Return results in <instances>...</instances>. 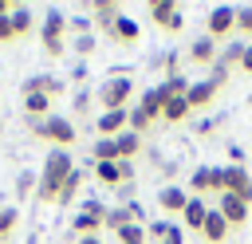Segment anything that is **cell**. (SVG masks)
<instances>
[{"label":"cell","mask_w":252,"mask_h":244,"mask_svg":"<svg viewBox=\"0 0 252 244\" xmlns=\"http://www.w3.org/2000/svg\"><path fill=\"white\" fill-rule=\"evenodd\" d=\"M71 169H75V161H71V150H51V153L43 157V169H39L35 197H39L43 205H55V197H59L63 181L71 177Z\"/></svg>","instance_id":"cell-1"},{"label":"cell","mask_w":252,"mask_h":244,"mask_svg":"<svg viewBox=\"0 0 252 244\" xmlns=\"http://www.w3.org/2000/svg\"><path fill=\"white\" fill-rule=\"evenodd\" d=\"M39 43H43V55H51V59H59L71 47V39H67V16L59 8H47L43 24H39Z\"/></svg>","instance_id":"cell-2"},{"label":"cell","mask_w":252,"mask_h":244,"mask_svg":"<svg viewBox=\"0 0 252 244\" xmlns=\"http://www.w3.org/2000/svg\"><path fill=\"white\" fill-rule=\"evenodd\" d=\"M28 126H32L35 138L51 142L55 150H71V146H75V122L63 118V114H47V118H35V122H28Z\"/></svg>","instance_id":"cell-3"},{"label":"cell","mask_w":252,"mask_h":244,"mask_svg":"<svg viewBox=\"0 0 252 244\" xmlns=\"http://www.w3.org/2000/svg\"><path fill=\"white\" fill-rule=\"evenodd\" d=\"M130 98H134V79L130 75H110L94 91V102L102 110H130Z\"/></svg>","instance_id":"cell-4"},{"label":"cell","mask_w":252,"mask_h":244,"mask_svg":"<svg viewBox=\"0 0 252 244\" xmlns=\"http://www.w3.org/2000/svg\"><path fill=\"white\" fill-rule=\"evenodd\" d=\"M217 193H236L240 201L252 205V173L244 165H217Z\"/></svg>","instance_id":"cell-5"},{"label":"cell","mask_w":252,"mask_h":244,"mask_svg":"<svg viewBox=\"0 0 252 244\" xmlns=\"http://www.w3.org/2000/svg\"><path fill=\"white\" fill-rule=\"evenodd\" d=\"M102 228H106V205L94 201V197L83 201V209L71 216V232H75V236H98Z\"/></svg>","instance_id":"cell-6"},{"label":"cell","mask_w":252,"mask_h":244,"mask_svg":"<svg viewBox=\"0 0 252 244\" xmlns=\"http://www.w3.org/2000/svg\"><path fill=\"white\" fill-rule=\"evenodd\" d=\"M150 20H154V28H161V31H181V28H185V12H181V4H173V0H154V4H150Z\"/></svg>","instance_id":"cell-7"},{"label":"cell","mask_w":252,"mask_h":244,"mask_svg":"<svg viewBox=\"0 0 252 244\" xmlns=\"http://www.w3.org/2000/svg\"><path fill=\"white\" fill-rule=\"evenodd\" d=\"M228 31H236V8H232V4H217V8H209V20H205V35L220 43Z\"/></svg>","instance_id":"cell-8"},{"label":"cell","mask_w":252,"mask_h":244,"mask_svg":"<svg viewBox=\"0 0 252 244\" xmlns=\"http://www.w3.org/2000/svg\"><path fill=\"white\" fill-rule=\"evenodd\" d=\"M126 122H130V110H102L94 118V134L98 138H118L126 130Z\"/></svg>","instance_id":"cell-9"},{"label":"cell","mask_w":252,"mask_h":244,"mask_svg":"<svg viewBox=\"0 0 252 244\" xmlns=\"http://www.w3.org/2000/svg\"><path fill=\"white\" fill-rule=\"evenodd\" d=\"M146 240L150 244H185V228L169 224V220H154V224H146Z\"/></svg>","instance_id":"cell-10"},{"label":"cell","mask_w":252,"mask_h":244,"mask_svg":"<svg viewBox=\"0 0 252 244\" xmlns=\"http://www.w3.org/2000/svg\"><path fill=\"white\" fill-rule=\"evenodd\" d=\"M106 35H110V39H114L118 47H134V43L142 39V28H138V20H130V16L122 12V16L114 20V28H110Z\"/></svg>","instance_id":"cell-11"},{"label":"cell","mask_w":252,"mask_h":244,"mask_svg":"<svg viewBox=\"0 0 252 244\" xmlns=\"http://www.w3.org/2000/svg\"><path fill=\"white\" fill-rule=\"evenodd\" d=\"M217 55H220V43H217V39H209V35H197V39H189V63L213 67V63H217Z\"/></svg>","instance_id":"cell-12"},{"label":"cell","mask_w":252,"mask_h":244,"mask_svg":"<svg viewBox=\"0 0 252 244\" xmlns=\"http://www.w3.org/2000/svg\"><path fill=\"white\" fill-rule=\"evenodd\" d=\"M217 213L232 224V228H240L244 220H248V201H240L236 193H220V205H217Z\"/></svg>","instance_id":"cell-13"},{"label":"cell","mask_w":252,"mask_h":244,"mask_svg":"<svg viewBox=\"0 0 252 244\" xmlns=\"http://www.w3.org/2000/svg\"><path fill=\"white\" fill-rule=\"evenodd\" d=\"M217 87L209 83V79H201V83H189V91H185V98H189V110H209L213 102H217Z\"/></svg>","instance_id":"cell-14"},{"label":"cell","mask_w":252,"mask_h":244,"mask_svg":"<svg viewBox=\"0 0 252 244\" xmlns=\"http://www.w3.org/2000/svg\"><path fill=\"white\" fill-rule=\"evenodd\" d=\"M118 16H122V4H114V0H94L91 4V24L102 28V31H110Z\"/></svg>","instance_id":"cell-15"},{"label":"cell","mask_w":252,"mask_h":244,"mask_svg":"<svg viewBox=\"0 0 252 244\" xmlns=\"http://www.w3.org/2000/svg\"><path fill=\"white\" fill-rule=\"evenodd\" d=\"M228 232H232V224L217 213V209H209V216H205V228H201V236L209 240V244H224L228 240Z\"/></svg>","instance_id":"cell-16"},{"label":"cell","mask_w":252,"mask_h":244,"mask_svg":"<svg viewBox=\"0 0 252 244\" xmlns=\"http://www.w3.org/2000/svg\"><path fill=\"white\" fill-rule=\"evenodd\" d=\"M24 91H39V94L55 98V94L67 91V83H63L59 75H32V79H24Z\"/></svg>","instance_id":"cell-17"},{"label":"cell","mask_w":252,"mask_h":244,"mask_svg":"<svg viewBox=\"0 0 252 244\" xmlns=\"http://www.w3.org/2000/svg\"><path fill=\"white\" fill-rule=\"evenodd\" d=\"M185 205H189V193H185L181 185H165V189L158 193V209H161V213H185Z\"/></svg>","instance_id":"cell-18"},{"label":"cell","mask_w":252,"mask_h":244,"mask_svg":"<svg viewBox=\"0 0 252 244\" xmlns=\"http://www.w3.org/2000/svg\"><path fill=\"white\" fill-rule=\"evenodd\" d=\"M12 31H16V39H28L32 35V28H35V16H32V8L28 4H12Z\"/></svg>","instance_id":"cell-19"},{"label":"cell","mask_w":252,"mask_h":244,"mask_svg":"<svg viewBox=\"0 0 252 244\" xmlns=\"http://www.w3.org/2000/svg\"><path fill=\"white\" fill-rule=\"evenodd\" d=\"M205 216H209V205H205L201 197H189V205H185V213H181L185 228H189V232H201V228H205Z\"/></svg>","instance_id":"cell-20"},{"label":"cell","mask_w":252,"mask_h":244,"mask_svg":"<svg viewBox=\"0 0 252 244\" xmlns=\"http://www.w3.org/2000/svg\"><path fill=\"white\" fill-rule=\"evenodd\" d=\"M24 110H28V122L47 118V114H51V98L39 94V91H24Z\"/></svg>","instance_id":"cell-21"},{"label":"cell","mask_w":252,"mask_h":244,"mask_svg":"<svg viewBox=\"0 0 252 244\" xmlns=\"http://www.w3.org/2000/svg\"><path fill=\"white\" fill-rule=\"evenodd\" d=\"M244 51H248V39H228L224 47H220V55H217V63L220 67H240V59H244Z\"/></svg>","instance_id":"cell-22"},{"label":"cell","mask_w":252,"mask_h":244,"mask_svg":"<svg viewBox=\"0 0 252 244\" xmlns=\"http://www.w3.org/2000/svg\"><path fill=\"white\" fill-rule=\"evenodd\" d=\"M189 189H193V193L217 189V165H197V169L189 173Z\"/></svg>","instance_id":"cell-23"},{"label":"cell","mask_w":252,"mask_h":244,"mask_svg":"<svg viewBox=\"0 0 252 244\" xmlns=\"http://www.w3.org/2000/svg\"><path fill=\"white\" fill-rule=\"evenodd\" d=\"M189 114H193V110H189V98H185V94H173V98L161 106V118H165V122H173V126H177V122H185Z\"/></svg>","instance_id":"cell-24"},{"label":"cell","mask_w":252,"mask_h":244,"mask_svg":"<svg viewBox=\"0 0 252 244\" xmlns=\"http://www.w3.org/2000/svg\"><path fill=\"white\" fill-rule=\"evenodd\" d=\"M91 161H122V157H118V142H114V138H94Z\"/></svg>","instance_id":"cell-25"},{"label":"cell","mask_w":252,"mask_h":244,"mask_svg":"<svg viewBox=\"0 0 252 244\" xmlns=\"http://www.w3.org/2000/svg\"><path fill=\"white\" fill-rule=\"evenodd\" d=\"M83 177H87V173H83V169L75 165V169H71V177L63 181V189H59V197H55V205H63V209H67V205L75 201V193H79V185H83Z\"/></svg>","instance_id":"cell-26"},{"label":"cell","mask_w":252,"mask_h":244,"mask_svg":"<svg viewBox=\"0 0 252 244\" xmlns=\"http://www.w3.org/2000/svg\"><path fill=\"white\" fill-rule=\"evenodd\" d=\"M126 224H134V213H130V205H118V209H106V228L118 236Z\"/></svg>","instance_id":"cell-27"},{"label":"cell","mask_w":252,"mask_h":244,"mask_svg":"<svg viewBox=\"0 0 252 244\" xmlns=\"http://www.w3.org/2000/svg\"><path fill=\"white\" fill-rule=\"evenodd\" d=\"M35 185H39V173H32V169H24V173L16 177V197H20V201H28V197L35 193Z\"/></svg>","instance_id":"cell-28"},{"label":"cell","mask_w":252,"mask_h":244,"mask_svg":"<svg viewBox=\"0 0 252 244\" xmlns=\"http://www.w3.org/2000/svg\"><path fill=\"white\" fill-rule=\"evenodd\" d=\"M94 47H98V39H94V31H91V35H75V39H71V51L79 55V63H83L87 55H94Z\"/></svg>","instance_id":"cell-29"},{"label":"cell","mask_w":252,"mask_h":244,"mask_svg":"<svg viewBox=\"0 0 252 244\" xmlns=\"http://www.w3.org/2000/svg\"><path fill=\"white\" fill-rule=\"evenodd\" d=\"M114 240H118V244H150V240H146V224H126Z\"/></svg>","instance_id":"cell-30"},{"label":"cell","mask_w":252,"mask_h":244,"mask_svg":"<svg viewBox=\"0 0 252 244\" xmlns=\"http://www.w3.org/2000/svg\"><path fill=\"white\" fill-rule=\"evenodd\" d=\"M16 224H20V209H0V244L16 232Z\"/></svg>","instance_id":"cell-31"},{"label":"cell","mask_w":252,"mask_h":244,"mask_svg":"<svg viewBox=\"0 0 252 244\" xmlns=\"http://www.w3.org/2000/svg\"><path fill=\"white\" fill-rule=\"evenodd\" d=\"M154 67H161V71H165V79H169V75H177V67H181V51H165V55H158V59H154Z\"/></svg>","instance_id":"cell-32"},{"label":"cell","mask_w":252,"mask_h":244,"mask_svg":"<svg viewBox=\"0 0 252 244\" xmlns=\"http://www.w3.org/2000/svg\"><path fill=\"white\" fill-rule=\"evenodd\" d=\"M67 31H75V35H91L94 24H91V16H67Z\"/></svg>","instance_id":"cell-33"},{"label":"cell","mask_w":252,"mask_h":244,"mask_svg":"<svg viewBox=\"0 0 252 244\" xmlns=\"http://www.w3.org/2000/svg\"><path fill=\"white\" fill-rule=\"evenodd\" d=\"M91 106H94V91H79V94L71 98V110H75V114H91Z\"/></svg>","instance_id":"cell-34"},{"label":"cell","mask_w":252,"mask_h":244,"mask_svg":"<svg viewBox=\"0 0 252 244\" xmlns=\"http://www.w3.org/2000/svg\"><path fill=\"white\" fill-rule=\"evenodd\" d=\"M236 31L252 39V4H244V8H236Z\"/></svg>","instance_id":"cell-35"},{"label":"cell","mask_w":252,"mask_h":244,"mask_svg":"<svg viewBox=\"0 0 252 244\" xmlns=\"http://www.w3.org/2000/svg\"><path fill=\"white\" fill-rule=\"evenodd\" d=\"M209 83L220 91V87H228V67H220V63H213V71H209Z\"/></svg>","instance_id":"cell-36"},{"label":"cell","mask_w":252,"mask_h":244,"mask_svg":"<svg viewBox=\"0 0 252 244\" xmlns=\"http://www.w3.org/2000/svg\"><path fill=\"white\" fill-rule=\"evenodd\" d=\"M220 122H224V118H220V114H213V118H205V122H197V126H193V134H213V130H217Z\"/></svg>","instance_id":"cell-37"},{"label":"cell","mask_w":252,"mask_h":244,"mask_svg":"<svg viewBox=\"0 0 252 244\" xmlns=\"http://www.w3.org/2000/svg\"><path fill=\"white\" fill-rule=\"evenodd\" d=\"M8 16H12V12H8ZM8 16H0V43H12V39H16V31H12V20H8Z\"/></svg>","instance_id":"cell-38"},{"label":"cell","mask_w":252,"mask_h":244,"mask_svg":"<svg viewBox=\"0 0 252 244\" xmlns=\"http://www.w3.org/2000/svg\"><path fill=\"white\" fill-rule=\"evenodd\" d=\"M228 157H232V165H244V146H228Z\"/></svg>","instance_id":"cell-39"},{"label":"cell","mask_w":252,"mask_h":244,"mask_svg":"<svg viewBox=\"0 0 252 244\" xmlns=\"http://www.w3.org/2000/svg\"><path fill=\"white\" fill-rule=\"evenodd\" d=\"M240 71H248V75H252V43H248V51H244V59H240Z\"/></svg>","instance_id":"cell-40"},{"label":"cell","mask_w":252,"mask_h":244,"mask_svg":"<svg viewBox=\"0 0 252 244\" xmlns=\"http://www.w3.org/2000/svg\"><path fill=\"white\" fill-rule=\"evenodd\" d=\"M71 79H87V63H75L71 67Z\"/></svg>","instance_id":"cell-41"},{"label":"cell","mask_w":252,"mask_h":244,"mask_svg":"<svg viewBox=\"0 0 252 244\" xmlns=\"http://www.w3.org/2000/svg\"><path fill=\"white\" fill-rule=\"evenodd\" d=\"M12 12V0H0V16H8Z\"/></svg>","instance_id":"cell-42"},{"label":"cell","mask_w":252,"mask_h":244,"mask_svg":"<svg viewBox=\"0 0 252 244\" xmlns=\"http://www.w3.org/2000/svg\"><path fill=\"white\" fill-rule=\"evenodd\" d=\"M79 244H102L98 236H79Z\"/></svg>","instance_id":"cell-43"},{"label":"cell","mask_w":252,"mask_h":244,"mask_svg":"<svg viewBox=\"0 0 252 244\" xmlns=\"http://www.w3.org/2000/svg\"><path fill=\"white\" fill-rule=\"evenodd\" d=\"M248 106H252V94H248Z\"/></svg>","instance_id":"cell-44"}]
</instances>
